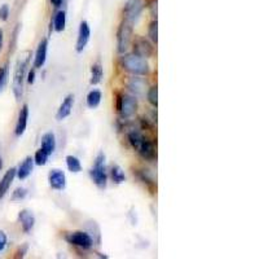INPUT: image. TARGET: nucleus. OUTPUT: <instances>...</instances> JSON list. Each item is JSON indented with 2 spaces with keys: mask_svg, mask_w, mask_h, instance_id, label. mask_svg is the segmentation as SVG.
<instances>
[{
  "mask_svg": "<svg viewBox=\"0 0 259 259\" xmlns=\"http://www.w3.org/2000/svg\"><path fill=\"white\" fill-rule=\"evenodd\" d=\"M138 152H139V154L143 157V158L147 159V161H149V162H153L157 159L156 147H154L153 143L145 138L143 139V142H142V144H140V147H139Z\"/></svg>",
  "mask_w": 259,
  "mask_h": 259,
  "instance_id": "9d476101",
  "label": "nucleus"
},
{
  "mask_svg": "<svg viewBox=\"0 0 259 259\" xmlns=\"http://www.w3.org/2000/svg\"><path fill=\"white\" fill-rule=\"evenodd\" d=\"M127 87L135 96H143L145 94V87H147V82L143 78H139L138 75H134L133 78H130L127 82Z\"/></svg>",
  "mask_w": 259,
  "mask_h": 259,
  "instance_id": "f3484780",
  "label": "nucleus"
},
{
  "mask_svg": "<svg viewBox=\"0 0 259 259\" xmlns=\"http://www.w3.org/2000/svg\"><path fill=\"white\" fill-rule=\"evenodd\" d=\"M48 52V39H43L36 48L35 57H34V69H40L45 66Z\"/></svg>",
  "mask_w": 259,
  "mask_h": 259,
  "instance_id": "9b49d317",
  "label": "nucleus"
},
{
  "mask_svg": "<svg viewBox=\"0 0 259 259\" xmlns=\"http://www.w3.org/2000/svg\"><path fill=\"white\" fill-rule=\"evenodd\" d=\"M65 240L73 246L80 247V249H84V250H89L94 246V240L90 236V233L83 232V231H74V232L66 233Z\"/></svg>",
  "mask_w": 259,
  "mask_h": 259,
  "instance_id": "423d86ee",
  "label": "nucleus"
},
{
  "mask_svg": "<svg viewBox=\"0 0 259 259\" xmlns=\"http://www.w3.org/2000/svg\"><path fill=\"white\" fill-rule=\"evenodd\" d=\"M134 50H135V53L145 57V59H148V57H150L153 55V47H152V45L144 38L136 39L135 43H134Z\"/></svg>",
  "mask_w": 259,
  "mask_h": 259,
  "instance_id": "dca6fc26",
  "label": "nucleus"
},
{
  "mask_svg": "<svg viewBox=\"0 0 259 259\" xmlns=\"http://www.w3.org/2000/svg\"><path fill=\"white\" fill-rule=\"evenodd\" d=\"M27 196L26 188H17L12 194V201H22L25 200Z\"/></svg>",
  "mask_w": 259,
  "mask_h": 259,
  "instance_id": "c756f323",
  "label": "nucleus"
},
{
  "mask_svg": "<svg viewBox=\"0 0 259 259\" xmlns=\"http://www.w3.org/2000/svg\"><path fill=\"white\" fill-rule=\"evenodd\" d=\"M9 15H11V11H9L8 4H3L0 7V20L7 21L9 18Z\"/></svg>",
  "mask_w": 259,
  "mask_h": 259,
  "instance_id": "7c9ffc66",
  "label": "nucleus"
},
{
  "mask_svg": "<svg viewBox=\"0 0 259 259\" xmlns=\"http://www.w3.org/2000/svg\"><path fill=\"white\" fill-rule=\"evenodd\" d=\"M101 99H103V94H101V91H99V90H92V91L89 92L87 99H85V101H87V106L91 108V109H95V108H97V106L100 105Z\"/></svg>",
  "mask_w": 259,
  "mask_h": 259,
  "instance_id": "4be33fe9",
  "label": "nucleus"
},
{
  "mask_svg": "<svg viewBox=\"0 0 259 259\" xmlns=\"http://www.w3.org/2000/svg\"><path fill=\"white\" fill-rule=\"evenodd\" d=\"M104 75V70H103V65H101L100 61L95 62L94 65L91 66V79H90V83L92 85H96L101 82Z\"/></svg>",
  "mask_w": 259,
  "mask_h": 259,
  "instance_id": "aec40b11",
  "label": "nucleus"
},
{
  "mask_svg": "<svg viewBox=\"0 0 259 259\" xmlns=\"http://www.w3.org/2000/svg\"><path fill=\"white\" fill-rule=\"evenodd\" d=\"M16 178V168L12 167L7 171L6 174L3 175L2 180H0V200H3L6 197L7 192L9 191L11 186H12L13 180Z\"/></svg>",
  "mask_w": 259,
  "mask_h": 259,
  "instance_id": "2eb2a0df",
  "label": "nucleus"
},
{
  "mask_svg": "<svg viewBox=\"0 0 259 259\" xmlns=\"http://www.w3.org/2000/svg\"><path fill=\"white\" fill-rule=\"evenodd\" d=\"M30 57H31V52L26 51L20 56L17 65H16L15 77H13V94H15L16 99L20 100L24 94V83L26 79L27 68H29Z\"/></svg>",
  "mask_w": 259,
  "mask_h": 259,
  "instance_id": "f03ea898",
  "label": "nucleus"
},
{
  "mask_svg": "<svg viewBox=\"0 0 259 259\" xmlns=\"http://www.w3.org/2000/svg\"><path fill=\"white\" fill-rule=\"evenodd\" d=\"M8 65H4L0 68V91L3 90L4 85L7 84V80H8Z\"/></svg>",
  "mask_w": 259,
  "mask_h": 259,
  "instance_id": "c85d7f7f",
  "label": "nucleus"
},
{
  "mask_svg": "<svg viewBox=\"0 0 259 259\" xmlns=\"http://www.w3.org/2000/svg\"><path fill=\"white\" fill-rule=\"evenodd\" d=\"M148 36H149V39L153 41L154 45L158 43V22H157V20L150 22L149 29H148Z\"/></svg>",
  "mask_w": 259,
  "mask_h": 259,
  "instance_id": "bb28decb",
  "label": "nucleus"
},
{
  "mask_svg": "<svg viewBox=\"0 0 259 259\" xmlns=\"http://www.w3.org/2000/svg\"><path fill=\"white\" fill-rule=\"evenodd\" d=\"M18 221H20L22 231L25 233H29L35 226V217L30 210H21L20 214H18Z\"/></svg>",
  "mask_w": 259,
  "mask_h": 259,
  "instance_id": "ddd939ff",
  "label": "nucleus"
},
{
  "mask_svg": "<svg viewBox=\"0 0 259 259\" xmlns=\"http://www.w3.org/2000/svg\"><path fill=\"white\" fill-rule=\"evenodd\" d=\"M147 97L148 101L150 103V105H153L154 108H157V106H158V87H157V85L150 87V89L148 90Z\"/></svg>",
  "mask_w": 259,
  "mask_h": 259,
  "instance_id": "cd10ccee",
  "label": "nucleus"
},
{
  "mask_svg": "<svg viewBox=\"0 0 259 259\" xmlns=\"http://www.w3.org/2000/svg\"><path fill=\"white\" fill-rule=\"evenodd\" d=\"M57 143H56V136L53 133H46L45 135L41 136V142H40V148L45 152H47L50 156H52L56 150Z\"/></svg>",
  "mask_w": 259,
  "mask_h": 259,
  "instance_id": "6ab92c4d",
  "label": "nucleus"
},
{
  "mask_svg": "<svg viewBox=\"0 0 259 259\" xmlns=\"http://www.w3.org/2000/svg\"><path fill=\"white\" fill-rule=\"evenodd\" d=\"M26 80H27V83H29V84H32V83L35 82V69H31V70L29 71Z\"/></svg>",
  "mask_w": 259,
  "mask_h": 259,
  "instance_id": "473e14b6",
  "label": "nucleus"
},
{
  "mask_svg": "<svg viewBox=\"0 0 259 259\" xmlns=\"http://www.w3.org/2000/svg\"><path fill=\"white\" fill-rule=\"evenodd\" d=\"M26 251H27V245H24V246H22V249H21V247L18 249L16 258H24L25 254H26Z\"/></svg>",
  "mask_w": 259,
  "mask_h": 259,
  "instance_id": "72a5a7b5",
  "label": "nucleus"
},
{
  "mask_svg": "<svg viewBox=\"0 0 259 259\" xmlns=\"http://www.w3.org/2000/svg\"><path fill=\"white\" fill-rule=\"evenodd\" d=\"M90 38H91V27H90L87 21H82L79 24V31H78L77 45H75V51L78 53H82L84 48L89 45Z\"/></svg>",
  "mask_w": 259,
  "mask_h": 259,
  "instance_id": "6e6552de",
  "label": "nucleus"
},
{
  "mask_svg": "<svg viewBox=\"0 0 259 259\" xmlns=\"http://www.w3.org/2000/svg\"><path fill=\"white\" fill-rule=\"evenodd\" d=\"M133 40V24L123 20L118 27L117 32V51L119 53L127 52Z\"/></svg>",
  "mask_w": 259,
  "mask_h": 259,
  "instance_id": "39448f33",
  "label": "nucleus"
},
{
  "mask_svg": "<svg viewBox=\"0 0 259 259\" xmlns=\"http://www.w3.org/2000/svg\"><path fill=\"white\" fill-rule=\"evenodd\" d=\"M3 167V159H2V156H0V170Z\"/></svg>",
  "mask_w": 259,
  "mask_h": 259,
  "instance_id": "e433bc0d",
  "label": "nucleus"
},
{
  "mask_svg": "<svg viewBox=\"0 0 259 259\" xmlns=\"http://www.w3.org/2000/svg\"><path fill=\"white\" fill-rule=\"evenodd\" d=\"M90 177H91L92 182L95 183V186L97 188H106V184H108V174H106L105 168V154L103 152L97 154L94 166L90 170Z\"/></svg>",
  "mask_w": 259,
  "mask_h": 259,
  "instance_id": "7ed1b4c3",
  "label": "nucleus"
},
{
  "mask_svg": "<svg viewBox=\"0 0 259 259\" xmlns=\"http://www.w3.org/2000/svg\"><path fill=\"white\" fill-rule=\"evenodd\" d=\"M3 39H4V32L3 30L0 29V51H2V48H3Z\"/></svg>",
  "mask_w": 259,
  "mask_h": 259,
  "instance_id": "c9c22d12",
  "label": "nucleus"
},
{
  "mask_svg": "<svg viewBox=\"0 0 259 259\" xmlns=\"http://www.w3.org/2000/svg\"><path fill=\"white\" fill-rule=\"evenodd\" d=\"M66 166H68V170L74 174H78L82 171V163H80L79 158H77L75 156H66Z\"/></svg>",
  "mask_w": 259,
  "mask_h": 259,
  "instance_id": "5701e85b",
  "label": "nucleus"
},
{
  "mask_svg": "<svg viewBox=\"0 0 259 259\" xmlns=\"http://www.w3.org/2000/svg\"><path fill=\"white\" fill-rule=\"evenodd\" d=\"M121 66L127 73L138 75V77H145L150 73L149 62L145 57L140 56L138 53H130L121 59Z\"/></svg>",
  "mask_w": 259,
  "mask_h": 259,
  "instance_id": "f257e3e1",
  "label": "nucleus"
},
{
  "mask_svg": "<svg viewBox=\"0 0 259 259\" xmlns=\"http://www.w3.org/2000/svg\"><path fill=\"white\" fill-rule=\"evenodd\" d=\"M66 27V12L65 11H57L53 17V29L55 31L61 32Z\"/></svg>",
  "mask_w": 259,
  "mask_h": 259,
  "instance_id": "412c9836",
  "label": "nucleus"
},
{
  "mask_svg": "<svg viewBox=\"0 0 259 259\" xmlns=\"http://www.w3.org/2000/svg\"><path fill=\"white\" fill-rule=\"evenodd\" d=\"M127 139H128V143L131 144V147L135 150H138L140 144H142L144 136L142 135V133H139V131L134 130V131H130L128 135H127Z\"/></svg>",
  "mask_w": 259,
  "mask_h": 259,
  "instance_id": "b1692460",
  "label": "nucleus"
},
{
  "mask_svg": "<svg viewBox=\"0 0 259 259\" xmlns=\"http://www.w3.org/2000/svg\"><path fill=\"white\" fill-rule=\"evenodd\" d=\"M48 182L50 187L55 191H64L66 188V175L60 168H53L48 174Z\"/></svg>",
  "mask_w": 259,
  "mask_h": 259,
  "instance_id": "1a4fd4ad",
  "label": "nucleus"
},
{
  "mask_svg": "<svg viewBox=\"0 0 259 259\" xmlns=\"http://www.w3.org/2000/svg\"><path fill=\"white\" fill-rule=\"evenodd\" d=\"M110 177H112V180L115 184H122V183H124V180H126V175H124L123 170L121 168V166L118 165L112 166Z\"/></svg>",
  "mask_w": 259,
  "mask_h": 259,
  "instance_id": "393cba45",
  "label": "nucleus"
},
{
  "mask_svg": "<svg viewBox=\"0 0 259 259\" xmlns=\"http://www.w3.org/2000/svg\"><path fill=\"white\" fill-rule=\"evenodd\" d=\"M7 242H8V239H7L6 232L0 230V253L4 251V249H6L7 246Z\"/></svg>",
  "mask_w": 259,
  "mask_h": 259,
  "instance_id": "2f4dec72",
  "label": "nucleus"
},
{
  "mask_svg": "<svg viewBox=\"0 0 259 259\" xmlns=\"http://www.w3.org/2000/svg\"><path fill=\"white\" fill-rule=\"evenodd\" d=\"M32 168H34V158L26 157L22 163L18 166V168H16V177L20 180H25L32 172Z\"/></svg>",
  "mask_w": 259,
  "mask_h": 259,
  "instance_id": "a211bd4d",
  "label": "nucleus"
},
{
  "mask_svg": "<svg viewBox=\"0 0 259 259\" xmlns=\"http://www.w3.org/2000/svg\"><path fill=\"white\" fill-rule=\"evenodd\" d=\"M27 119H29V106L25 104L22 105L20 110V114H18V119H17V123H16V128H15V135L17 138L22 136L26 131V127H27Z\"/></svg>",
  "mask_w": 259,
  "mask_h": 259,
  "instance_id": "f8f14e48",
  "label": "nucleus"
},
{
  "mask_svg": "<svg viewBox=\"0 0 259 259\" xmlns=\"http://www.w3.org/2000/svg\"><path fill=\"white\" fill-rule=\"evenodd\" d=\"M48 158H50V154L40 148L39 150H36L35 156H34V163L38 166H45L47 165Z\"/></svg>",
  "mask_w": 259,
  "mask_h": 259,
  "instance_id": "a878e982",
  "label": "nucleus"
},
{
  "mask_svg": "<svg viewBox=\"0 0 259 259\" xmlns=\"http://www.w3.org/2000/svg\"><path fill=\"white\" fill-rule=\"evenodd\" d=\"M115 108H117V112L121 114L122 118H130L138 112L139 104L134 96H130L126 94H117Z\"/></svg>",
  "mask_w": 259,
  "mask_h": 259,
  "instance_id": "20e7f679",
  "label": "nucleus"
},
{
  "mask_svg": "<svg viewBox=\"0 0 259 259\" xmlns=\"http://www.w3.org/2000/svg\"><path fill=\"white\" fill-rule=\"evenodd\" d=\"M74 106V95H68L65 97L64 101L60 105L59 110L56 113V119L57 121H62L65 118H68L71 114V110H73Z\"/></svg>",
  "mask_w": 259,
  "mask_h": 259,
  "instance_id": "4468645a",
  "label": "nucleus"
},
{
  "mask_svg": "<svg viewBox=\"0 0 259 259\" xmlns=\"http://www.w3.org/2000/svg\"><path fill=\"white\" fill-rule=\"evenodd\" d=\"M143 11V3L142 0H128L124 7V20H127L131 24H135L139 20Z\"/></svg>",
  "mask_w": 259,
  "mask_h": 259,
  "instance_id": "0eeeda50",
  "label": "nucleus"
},
{
  "mask_svg": "<svg viewBox=\"0 0 259 259\" xmlns=\"http://www.w3.org/2000/svg\"><path fill=\"white\" fill-rule=\"evenodd\" d=\"M50 2H51V4L55 7V8H59V7H61V4L64 0H50Z\"/></svg>",
  "mask_w": 259,
  "mask_h": 259,
  "instance_id": "f704fd0d",
  "label": "nucleus"
}]
</instances>
